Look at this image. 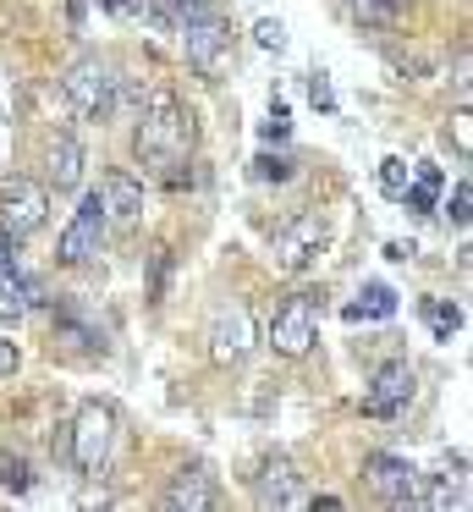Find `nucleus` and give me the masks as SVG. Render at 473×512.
Here are the masks:
<instances>
[{
	"mask_svg": "<svg viewBox=\"0 0 473 512\" xmlns=\"http://www.w3.org/2000/svg\"><path fill=\"white\" fill-rule=\"evenodd\" d=\"M253 347V320H248V309H220L215 314V325H209V358L215 364H237L242 353Z\"/></svg>",
	"mask_w": 473,
	"mask_h": 512,
	"instance_id": "9b49d317",
	"label": "nucleus"
},
{
	"mask_svg": "<svg viewBox=\"0 0 473 512\" xmlns=\"http://www.w3.org/2000/svg\"><path fill=\"white\" fill-rule=\"evenodd\" d=\"M187 61H193L198 72H204V78H215L220 72V56H226V23H215V17H193V23H187Z\"/></svg>",
	"mask_w": 473,
	"mask_h": 512,
	"instance_id": "f8f14e48",
	"label": "nucleus"
},
{
	"mask_svg": "<svg viewBox=\"0 0 473 512\" xmlns=\"http://www.w3.org/2000/svg\"><path fill=\"white\" fill-rule=\"evenodd\" d=\"M385 259H413V243H385Z\"/></svg>",
	"mask_w": 473,
	"mask_h": 512,
	"instance_id": "2f4dec72",
	"label": "nucleus"
},
{
	"mask_svg": "<svg viewBox=\"0 0 473 512\" xmlns=\"http://www.w3.org/2000/svg\"><path fill=\"white\" fill-rule=\"evenodd\" d=\"M468 204H473V188L462 182V188L451 193V204H446V210H451V221H457V226H468Z\"/></svg>",
	"mask_w": 473,
	"mask_h": 512,
	"instance_id": "cd10ccee",
	"label": "nucleus"
},
{
	"mask_svg": "<svg viewBox=\"0 0 473 512\" xmlns=\"http://www.w3.org/2000/svg\"><path fill=\"white\" fill-rule=\"evenodd\" d=\"M292 122H286V105H270V122H264V138H286Z\"/></svg>",
	"mask_w": 473,
	"mask_h": 512,
	"instance_id": "c85d7f7f",
	"label": "nucleus"
},
{
	"mask_svg": "<svg viewBox=\"0 0 473 512\" xmlns=\"http://www.w3.org/2000/svg\"><path fill=\"white\" fill-rule=\"evenodd\" d=\"M83 17H88V0H72V28H83Z\"/></svg>",
	"mask_w": 473,
	"mask_h": 512,
	"instance_id": "473e14b6",
	"label": "nucleus"
},
{
	"mask_svg": "<svg viewBox=\"0 0 473 512\" xmlns=\"http://www.w3.org/2000/svg\"><path fill=\"white\" fill-rule=\"evenodd\" d=\"M308 100H314L319 111H330V105H336V94H330V78H325V72H314V78H308Z\"/></svg>",
	"mask_w": 473,
	"mask_h": 512,
	"instance_id": "bb28decb",
	"label": "nucleus"
},
{
	"mask_svg": "<svg viewBox=\"0 0 473 512\" xmlns=\"http://www.w3.org/2000/svg\"><path fill=\"white\" fill-rule=\"evenodd\" d=\"M253 501L259 507H303V485H297V463L286 452H275V457H264L259 463V474H253Z\"/></svg>",
	"mask_w": 473,
	"mask_h": 512,
	"instance_id": "9d476101",
	"label": "nucleus"
},
{
	"mask_svg": "<svg viewBox=\"0 0 473 512\" xmlns=\"http://www.w3.org/2000/svg\"><path fill=\"white\" fill-rule=\"evenodd\" d=\"M363 485H369L385 507H418V468L402 463V457H391V452L363 457Z\"/></svg>",
	"mask_w": 473,
	"mask_h": 512,
	"instance_id": "423d86ee",
	"label": "nucleus"
},
{
	"mask_svg": "<svg viewBox=\"0 0 473 512\" xmlns=\"http://www.w3.org/2000/svg\"><path fill=\"white\" fill-rule=\"evenodd\" d=\"M215 479H209L204 474V468H182V474H176L171 479V490H165V507H171V512H209V507H215Z\"/></svg>",
	"mask_w": 473,
	"mask_h": 512,
	"instance_id": "4468645a",
	"label": "nucleus"
},
{
	"mask_svg": "<svg viewBox=\"0 0 473 512\" xmlns=\"http://www.w3.org/2000/svg\"><path fill=\"white\" fill-rule=\"evenodd\" d=\"M407 182H413V171H407V160H380V193H391V199H402Z\"/></svg>",
	"mask_w": 473,
	"mask_h": 512,
	"instance_id": "412c9836",
	"label": "nucleus"
},
{
	"mask_svg": "<svg viewBox=\"0 0 473 512\" xmlns=\"http://www.w3.org/2000/svg\"><path fill=\"white\" fill-rule=\"evenodd\" d=\"M440 182H446V177H440V166H418V182H407V193H402V199H407V210H418V215H429V210H435Z\"/></svg>",
	"mask_w": 473,
	"mask_h": 512,
	"instance_id": "6ab92c4d",
	"label": "nucleus"
},
{
	"mask_svg": "<svg viewBox=\"0 0 473 512\" xmlns=\"http://www.w3.org/2000/svg\"><path fill=\"white\" fill-rule=\"evenodd\" d=\"M55 342L72 347V353H105L99 331H88V325H77V320H55Z\"/></svg>",
	"mask_w": 473,
	"mask_h": 512,
	"instance_id": "aec40b11",
	"label": "nucleus"
},
{
	"mask_svg": "<svg viewBox=\"0 0 473 512\" xmlns=\"http://www.w3.org/2000/svg\"><path fill=\"white\" fill-rule=\"evenodd\" d=\"M99 204H105V221H138L143 215V188L138 177H127V171H105L99 177Z\"/></svg>",
	"mask_w": 473,
	"mask_h": 512,
	"instance_id": "ddd939ff",
	"label": "nucleus"
},
{
	"mask_svg": "<svg viewBox=\"0 0 473 512\" xmlns=\"http://www.w3.org/2000/svg\"><path fill=\"white\" fill-rule=\"evenodd\" d=\"M33 303H44V292L33 281H22L17 270H0V320H22Z\"/></svg>",
	"mask_w": 473,
	"mask_h": 512,
	"instance_id": "dca6fc26",
	"label": "nucleus"
},
{
	"mask_svg": "<svg viewBox=\"0 0 473 512\" xmlns=\"http://www.w3.org/2000/svg\"><path fill=\"white\" fill-rule=\"evenodd\" d=\"M319 342V314H314V298H286L281 309H275V320H270V347L281 358H303L308 347Z\"/></svg>",
	"mask_w": 473,
	"mask_h": 512,
	"instance_id": "20e7f679",
	"label": "nucleus"
},
{
	"mask_svg": "<svg viewBox=\"0 0 473 512\" xmlns=\"http://www.w3.org/2000/svg\"><path fill=\"white\" fill-rule=\"evenodd\" d=\"M391 314H396V292L374 281V287H363V303L347 309V320H391Z\"/></svg>",
	"mask_w": 473,
	"mask_h": 512,
	"instance_id": "a211bd4d",
	"label": "nucleus"
},
{
	"mask_svg": "<svg viewBox=\"0 0 473 512\" xmlns=\"http://www.w3.org/2000/svg\"><path fill=\"white\" fill-rule=\"evenodd\" d=\"M44 215H50V193H44V182L11 177L6 188H0V221H6V232H11V237L39 232Z\"/></svg>",
	"mask_w": 473,
	"mask_h": 512,
	"instance_id": "0eeeda50",
	"label": "nucleus"
},
{
	"mask_svg": "<svg viewBox=\"0 0 473 512\" xmlns=\"http://www.w3.org/2000/svg\"><path fill=\"white\" fill-rule=\"evenodd\" d=\"M286 177H292V160H281V155L253 160V182H286Z\"/></svg>",
	"mask_w": 473,
	"mask_h": 512,
	"instance_id": "b1692460",
	"label": "nucleus"
},
{
	"mask_svg": "<svg viewBox=\"0 0 473 512\" xmlns=\"http://www.w3.org/2000/svg\"><path fill=\"white\" fill-rule=\"evenodd\" d=\"M99 243H105V204H99V193H88V199L77 204V215L66 221L61 243H55V259H61V265H88V259L99 254Z\"/></svg>",
	"mask_w": 473,
	"mask_h": 512,
	"instance_id": "39448f33",
	"label": "nucleus"
},
{
	"mask_svg": "<svg viewBox=\"0 0 473 512\" xmlns=\"http://www.w3.org/2000/svg\"><path fill=\"white\" fill-rule=\"evenodd\" d=\"M451 138H457V155L468 160V155H473V116H468V111L451 116Z\"/></svg>",
	"mask_w": 473,
	"mask_h": 512,
	"instance_id": "393cba45",
	"label": "nucleus"
},
{
	"mask_svg": "<svg viewBox=\"0 0 473 512\" xmlns=\"http://www.w3.org/2000/svg\"><path fill=\"white\" fill-rule=\"evenodd\" d=\"M110 441H116V413H110L105 402L77 408V419H72V463L83 468V474H99V468L110 463Z\"/></svg>",
	"mask_w": 473,
	"mask_h": 512,
	"instance_id": "7ed1b4c3",
	"label": "nucleus"
},
{
	"mask_svg": "<svg viewBox=\"0 0 473 512\" xmlns=\"http://www.w3.org/2000/svg\"><path fill=\"white\" fill-rule=\"evenodd\" d=\"M319 248H325V221L319 215H292L286 226H275V265L281 270H303Z\"/></svg>",
	"mask_w": 473,
	"mask_h": 512,
	"instance_id": "1a4fd4ad",
	"label": "nucleus"
},
{
	"mask_svg": "<svg viewBox=\"0 0 473 512\" xmlns=\"http://www.w3.org/2000/svg\"><path fill=\"white\" fill-rule=\"evenodd\" d=\"M116 72H110V61H99V56H83L72 72L61 78V89H66V100H72V111L77 116H88V122H110L116 116Z\"/></svg>",
	"mask_w": 473,
	"mask_h": 512,
	"instance_id": "f03ea898",
	"label": "nucleus"
},
{
	"mask_svg": "<svg viewBox=\"0 0 473 512\" xmlns=\"http://www.w3.org/2000/svg\"><path fill=\"white\" fill-rule=\"evenodd\" d=\"M0 270H17V237L0 226Z\"/></svg>",
	"mask_w": 473,
	"mask_h": 512,
	"instance_id": "c756f323",
	"label": "nucleus"
},
{
	"mask_svg": "<svg viewBox=\"0 0 473 512\" xmlns=\"http://www.w3.org/2000/svg\"><path fill=\"white\" fill-rule=\"evenodd\" d=\"M182 6H204V0H182Z\"/></svg>",
	"mask_w": 473,
	"mask_h": 512,
	"instance_id": "72a5a7b5",
	"label": "nucleus"
},
{
	"mask_svg": "<svg viewBox=\"0 0 473 512\" xmlns=\"http://www.w3.org/2000/svg\"><path fill=\"white\" fill-rule=\"evenodd\" d=\"M50 182L55 193H72L83 182V144L77 138H55L50 144Z\"/></svg>",
	"mask_w": 473,
	"mask_h": 512,
	"instance_id": "2eb2a0df",
	"label": "nucleus"
},
{
	"mask_svg": "<svg viewBox=\"0 0 473 512\" xmlns=\"http://www.w3.org/2000/svg\"><path fill=\"white\" fill-rule=\"evenodd\" d=\"M347 12H352V23L369 28V34H385V28H396V0H352Z\"/></svg>",
	"mask_w": 473,
	"mask_h": 512,
	"instance_id": "f3484780",
	"label": "nucleus"
},
{
	"mask_svg": "<svg viewBox=\"0 0 473 512\" xmlns=\"http://www.w3.org/2000/svg\"><path fill=\"white\" fill-rule=\"evenodd\" d=\"M424 314H429V325H435L440 342H446V336L462 325V309H457V303H424Z\"/></svg>",
	"mask_w": 473,
	"mask_h": 512,
	"instance_id": "5701e85b",
	"label": "nucleus"
},
{
	"mask_svg": "<svg viewBox=\"0 0 473 512\" xmlns=\"http://www.w3.org/2000/svg\"><path fill=\"white\" fill-rule=\"evenodd\" d=\"M22 364V353H17V347H11V342H0V375H11V369H17Z\"/></svg>",
	"mask_w": 473,
	"mask_h": 512,
	"instance_id": "7c9ffc66",
	"label": "nucleus"
},
{
	"mask_svg": "<svg viewBox=\"0 0 473 512\" xmlns=\"http://www.w3.org/2000/svg\"><path fill=\"white\" fill-rule=\"evenodd\" d=\"M407 402H413V369H407L402 358H391V364L374 369L369 391H363V413H369V419H396Z\"/></svg>",
	"mask_w": 473,
	"mask_h": 512,
	"instance_id": "6e6552de",
	"label": "nucleus"
},
{
	"mask_svg": "<svg viewBox=\"0 0 473 512\" xmlns=\"http://www.w3.org/2000/svg\"><path fill=\"white\" fill-rule=\"evenodd\" d=\"M0 485H6V490H28V485H33V468L22 463L17 452H11V457L0 452Z\"/></svg>",
	"mask_w": 473,
	"mask_h": 512,
	"instance_id": "4be33fe9",
	"label": "nucleus"
},
{
	"mask_svg": "<svg viewBox=\"0 0 473 512\" xmlns=\"http://www.w3.org/2000/svg\"><path fill=\"white\" fill-rule=\"evenodd\" d=\"M253 39H259L264 50H281V45H286V28L275 23V17H259V28H253Z\"/></svg>",
	"mask_w": 473,
	"mask_h": 512,
	"instance_id": "a878e982",
	"label": "nucleus"
},
{
	"mask_svg": "<svg viewBox=\"0 0 473 512\" xmlns=\"http://www.w3.org/2000/svg\"><path fill=\"white\" fill-rule=\"evenodd\" d=\"M193 138H198L193 111H187L182 100H171V94H154L143 122H138V133H132V155L154 171H171L193 155Z\"/></svg>",
	"mask_w": 473,
	"mask_h": 512,
	"instance_id": "f257e3e1",
	"label": "nucleus"
}]
</instances>
